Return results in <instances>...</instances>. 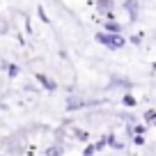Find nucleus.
<instances>
[]
</instances>
